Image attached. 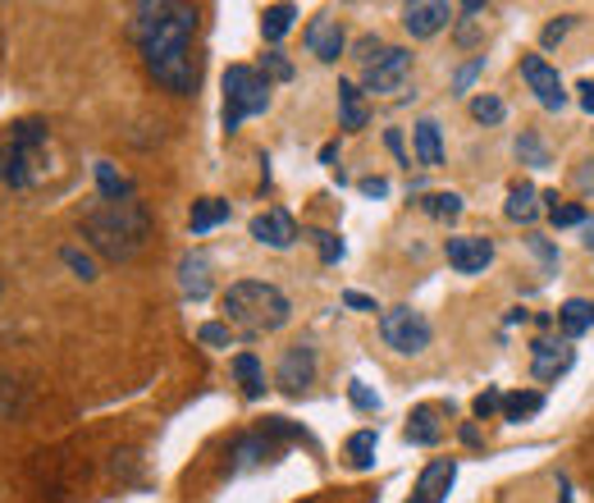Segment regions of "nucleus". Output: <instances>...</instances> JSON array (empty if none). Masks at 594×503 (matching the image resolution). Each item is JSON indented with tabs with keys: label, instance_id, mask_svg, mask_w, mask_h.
Masks as SVG:
<instances>
[{
	"label": "nucleus",
	"instance_id": "37",
	"mask_svg": "<svg viewBox=\"0 0 594 503\" xmlns=\"http://www.w3.org/2000/svg\"><path fill=\"white\" fill-rule=\"evenodd\" d=\"M352 51H357V60H361V69H366V65H376V60H380L384 42H380V37H371V33H366V37H357V46H352Z\"/></svg>",
	"mask_w": 594,
	"mask_h": 503
},
{
	"label": "nucleus",
	"instance_id": "32",
	"mask_svg": "<svg viewBox=\"0 0 594 503\" xmlns=\"http://www.w3.org/2000/svg\"><path fill=\"white\" fill-rule=\"evenodd\" d=\"M471 115H475L480 124H503V115H507V105H503L498 97H490V92H480V97L471 101Z\"/></svg>",
	"mask_w": 594,
	"mask_h": 503
},
{
	"label": "nucleus",
	"instance_id": "29",
	"mask_svg": "<svg viewBox=\"0 0 594 503\" xmlns=\"http://www.w3.org/2000/svg\"><path fill=\"white\" fill-rule=\"evenodd\" d=\"M545 206H549V220H553L558 230H572V225L581 230L585 220H590V215H585L576 202H558V192H545Z\"/></svg>",
	"mask_w": 594,
	"mask_h": 503
},
{
	"label": "nucleus",
	"instance_id": "49",
	"mask_svg": "<svg viewBox=\"0 0 594 503\" xmlns=\"http://www.w3.org/2000/svg\"><path fill=\"white\" fill-rule=\"evenodd\" d=\"M334 156H338V147H334V143H325V147H321V165H334Z\"/></svg>",
	"mask_w": 594,
	"mask_h": 503
},
{
	"label": "nucleus",
	"instance_id": "46",
	"mask_svg": "<svg viewBox=\"0 0 594 503\" xmlns=\"http://www.w3.org/2000/svg\"><path fill=\"white\" fill-rule=\"evenodd\" d=\"M576 92H581V110H585V115H594V78H585Z\"/></svg>",
	"mask_w": 594,
	"mask_h": 503
},
{
	"label": "nucleus",
	"instance_id": "2",
	"mask_svg": "<svg viewBox=\"0 0 594 503\" xmlns=\"http://www.w3.org/2000/svg\"><path fill=\"white\" fill-rule=\"evenodd\" d=\"M82 238H88L105 261H133L152 238V211L147 202H101L82 220Z\"/></svg>",
	"mask_w": 594,
	"mask_h": 503
},
{
	"label": "nucleus",
	"instance_id": "47",
	"mask_svg": "<svg viewBox=\"0 0 594 503\" xmlns=\"http://www.w3.org/2000/svg\"><path fill=\"white\" fill-rule=\"evenodd\" d=\"M384 143H389V152H393V156H399V160L407 165V156H403V137H399V133H393V128H389V133H384Z\"/></svg>",
	"mask_w": 594,
	"mask_h": 503
},
{
	"label": "nucleus",
	"instance_id": "10",
	"mask_svg": "<svg viewBox=\"0 0 594 503\" xmlns=\"http://www.w3.org/2000/svg\"><path fill=\"white\" fill-rule=\"evenodd\" d=\"M311 380H316V348L311 344H293L284 357H279V371H274V384L284 389V394H306Z\"/></svg>",
	"mask_w": 594,
	"mask_h": 503
},
{
	"label": "nucleus",
	"instance_id": "6",
	"mask_svg": "<svg viewBox=\"0 0 594 503\" xmlns=\"http://www.w3.org/2000/svg\"><path fill=\"white\" fill-rule=\"evenodd\" d=\"M380 334H384V344L393 353H403V357H416V353H426L430 339H435V329L430 321L416 312V306H389V312L380 316Z\"/></svg>",
	"mask_w": 594,
	"mask_h": 503
},
{
	"label": "nucleus",
	"instance_id": "34",
	"mask_svg": "<svg viewBox=\"0 0 594 503\" xmlns=\"http://www.w3.org/2000/svg\"><path fill=\"white\" fill-rule=\"evenodd\" d=\"M348 399L357 412H380V394L366 380H348Z\"/></svg>",
	"mask_w": 594,
	"mask_h": 503
},
{
	"label": "nucleus",
	"instance_id": "41",
	"mask_svg": "<svg viewBox=\"0 0 594 503\" xmlns=\"http://www.w3.org/2000/svg\"><path fill=\"white\" fill-rule=\"evenodd\" d=\"M526 243H530V247H535V257H540V261H545V266H549V270H558V252H553V247H549V238H540V234H530V238H526Z\"/></svg>",
	"mask_w": 594,
	"mask_h": 503
},
{
	"label": "nucleus",
	"instance_id": "26",
	"mask_svg": "<svg viewBox=\"0 0 594 503\" xmlns=\"http://www.w3.org/2000/svg\"><path fill=\"white\" fill-rule=\"evenodd\" d=\"M261 458H270V435H266V431H257V435H243V439L234 444V471H243V467H257Z\"/></svg>",
	"mask_w": 594,
	"mask_h": 503
},
{
	"label": "nucleus",
	"instance_id": "43",
	"mask_svg": "<svg viewBox=\"0 0 594 503\" xmlns=\"http://www.w3.org/2000/svg\"><path fill=\"white\" fill-rule=\"evenodd\" d=\"M344 306H352V312H380L376 298H371V293H357V289L344 293Z\"/></svg>",
	"mask_w": 594,
	"mask_h": 503
},
{
	"label": "nucleus",
	"instance_id": "8",
	"mask_svg": "<svg viewBox=\"0 0 594 503\" xmlns=\"http://www.w3.org/2000/svg\"><path fill=\"white\" fill-rule=\"evenodd\" d=\"M522 78H526V88L535 92V101H540L545 110H562V105H568L562 78H558V69L545 60V55H522Z\"/></svg>",
	"mask_w": 594,
	"mask_h": 503
},
{
	"label": "nucleus",
	"instance_id": "11",
	"mask_svg": "<svg viewBox=\"0 0 594 503\" xmlns=\"http://www.w3.org/2000/svg\"><path fill=\"white\" fill-rule=\"evenodd\" d=\"M444 257H448V266L458 270V275H480V270L494 261V243L480 238V234H458V238H448Z\"/></svg>",
	"mask_w": 594,
	"mask_h": 503
},
{
	"label": "nucleus",
	"instance_id": "48",
	"mask_svg": "<svg viewBox=\"0 0 594 503\" xmlns=\"http://www.w3.org/2000/svg\"><path fill=\"white\" fill-rule=\"evenodd\" d=\"M581 243H585V247L594 252V215H590V220H585V225H581Z\"/></svg>",
	"mask_w": 594,
	"mask_h": 503
},
{
	"label": "nucleus",
	"instance_id": "3",
	"mask_svg": "<svg viewBox=\"0 0 594 503\" xmlns=\"http://www.w3.org/2000/svg\"><path fill=\"white\" fill-rule=\"evenodd\" d=\"M51 124L46 120H14L5 133H0V183L27 192L46 183L51 175Z\"/></svg>",
	"mask_w": 594,
	"mask_h": 503
},
{
	"label": "nucleus",
	"instance_id": "40",
	"mask_svg": "<svg viewBox=\"0 0 594 503\" xmlns=\"http://www.w3.org/2000/svg\"><path fill=\"white\" fill-rule=\"evenodd\" d=\"M572 33V14H562V19H553L549 27H545V46H558L562 37Z\"/></svg>",
	"mask_w": 594,
	"mask_h": 503
},
{
	"label": "nucleus",
	"instance_id": "21",
	"mask_svg": "<svg viewBox=\"0 0 594 503\" xmlns=\"http://www.w3.org/2000/svg\"><path fill=\"white\" fill-rule=\"evenodd\" d=\"M97 188L105 202H128L133 198V179L120 170L115 160H97Z\"/></svg>",
	"mask_w": 594,
	"mask_h": 503
},
{
	"label": "nucleus",
	"instance_id": "42",
	"mask_svg": "<svg viewBox=\"0 0 594 503\" xmlns=\"http://www.w3.org/2000/svg\"><path fill=\"white\" fill-rule=\"evenodd\" d=\"M357 188L366 192V198H389V179H384V175H366Z\"/></svg>",
	"mask_w": 594,
	"mask_h": 503
},
{
	"label": "nucleus",
	"instance_id": "45",
	"mask_svg": "<svg viewBox=\"0 0 594 503\" xmlns=\"http://www.w3.org/2000/svg\"><path fill=\"white\" fill-rule=\"evenodd\" d=\"M576 188H581V192H594V156L576 170Z\"/></svg>",
	"mask_w": 594,
	"mask_h": 503
},
{
	"label": "nucleus",
	"instance_id": "12",
	"mask_svg": "<svg viewBox=\"0 0 594 503\" xmlns=\"http://www.w3.org/2000/svg\"><path fill=\"white\" fill-rule=\"evenodd\" d=\"M452 14L458 10L444 5V0H412V5H403V27L412 37H435L452 23Z\"/></svg>",
	"mask_w": 594,
	"mask_h": 503
},
{
	"label": "nucleus",
	"instance_id": "33",
	"mask_svg": "<svg viewBox=\"0 0 594 503\" xmlns=\"http://www.w3.org/2000/svg\"><path fill=\"white\" fill-rule=\"evenodd\" d=\"M197 344H206V348H229V344H234V329L220 325V321H206L202 329H197Z\"/></svg>",
	"mask_w": 594,
	"mask_h": 503
},
{
	"label": "nucleus",
	"instance_id": "13",
	"mask_svg": "<svg viewBox=\"0 0 594 503\" xmlns=\"http://www.w3.org/2000/svg\"><path fill=\"white\" fill-rule=\"evenodd\" d=\"M306 51L316 55L321 65H334L338 55H344V23L334 14H316L306 23Z\"/></svg>",
	"mask_w": 594,
	"mask_h": 503
},
{
	"label": "nucleus",
	"instance_id": "38",
	"mask_svg": "<svg viewBox=\"0 0 594 503\" xmlns=\"http://www.w3.org/2000/svg\"><path fill=\"white\" fill-rule=\"evenodd\" d=\"M471 412L480 416V422H485V416H494V412H503V394H498V389H485V394H480V399L471 403Z\"/></svg>",
	"mask_w": 594,
	"mask_h": 503
},
{
	"label": "nucleus",
	"instance_id": "30",
	"mask_svg": "<svg viewBox=\"0 0 594 503\" xmlns=\"http://www.w3.org/2000/svg\"><path fill=\"white\" fill-rule=\"evenodd\" d=\"M421 206H426L435 220H458L467 206H462V198H458V192H430V198L426 202H421Z\"/></svg>",
	"mask_w": 594,
	"mask_h": 503
},
{
	"label": "nucleus",
	"instance_id": "20",
	"mask_svg": "<svg viewBox=\"0 0 594 503\" xmlns=\"http://www.w3.org/2000/svg\"><path fill=\"white\" fill-rule=\"evenodd\" d=\"M444 407H435V403H426V407H416L412 416H407V431H403V439L407 444H439V435H444V426L435 422Z\"/></svg>",
	"mask_w": 594,
	"mask_h": 503
},
{
	"label": "nucleus",
	"instance_id": "9",
	"mask_svg": "<svg viewBox=\"0 0 594 503\" xmlns=\"http://www.w3.org/2000/svg\"><path fill=\"white\" fill-rule=\"evenodd\" d=\"M572 361H576L572 339H535L530 344V376L540 380V384L562 380V376L572 371Z\"/></svg>",
	"mask_w": 594,
	"mask_h": 503
},
{
	"label": "nucleus",
	"instance_id": "7",
	"mask_svg": "<svg viewBox=\"0 0 594 503\" xmlns=\"http://www.w3.org/2000/svg\"><path fill=\"white\" fill-rule=\"evenodd\" d=\"M412 82V51L403 46H384L376 65L361 69V88L371 97H403Z\"/></svg>",
	"mask_w": 594,
	"mask_h": 503
},
{
	"label": "nucleus",
	"instance_id": "35",
	"mask_svg": "<svg viewBox=\"0 0 594 503\" xmlns=\"http://www.w3.org/2000/svg\"><path fill=\"white\" fill-rule=\"evenodd\" d=\"M60 257H65V266H69V270H74L78 279H88V284H92V279H97V261L88 257V252H78V247H65Z\"/></svg>",
	"mask_w": 594,
	"mask_h": 503
},
{
	"label": "nucleus",
	"instance_id": "1",
	"mask_svg": "<svg viewBox=\"0 0 594 503\" xmlns=\"http://www.w3.org/2000/svg\"><path fill=\"white\" fill-rule=\"evenodd\" d=\"M133 37L143 51L147 74L160 82L165 92L175 97H192L197 82H202V65H197V5L183 0H147V5L133 10Z\"/></svg>",
	"mask_w": 594,
	"mask_h": 503
},
{
	"label": "nucleus",
	"instance_id": "5",
	"mask_svg": "<svg viewBox=\"0 0 594 503\" xmlns=\"http://www.w3.org/2000/svg\"><path fill=\"white\" fill-rule=\"evenodd\" d=\"M270 110V78L257 74L251 65H229L224 74V133H234L243 120L266 115Z\"/></svg>",
	"mask_w": 594,
	"mask_h": 503
},
{
	"label": "nucleus",
	"instance_id": "17",
	"mask_svg": "<svg viewBox=\"0 0 594 503\" xmlns=\"http://www.w3.org/2000/svg\"><path fill=\"white\" fill-rule=\"evenodd\" d=\"M558 325H562V339H581V334L594 325V302L568 298V302L558 306Z\"/></svg>",
	"mask_w": 594,
	"mask_h": 503
},
{
	"label": "nucleus",
	"instance_id": "22",
	"mask_svg": "<svg viewBox=\"0 0 594 503\" xmlns=\"http://www.w3.org/2000/svg\"><path fill=\"white\" fill-rule=\"evenodd\" d=\"M416 156L426 170H439L444 165V137H439V124L435 120H421L416 124Z\"/></svg>",
	"mask_w": 594,
	"mask_h": 503
},
{
	"label": "nucleus",
	"instance_id": "4",
	"mask_svg": "<svg viewBox=\"0 0 594 503\" xmlns=\"http://www.w3.org/2000/svg\"><path fill=\"white\" fill-rule=\"evenodd\" d=\"M293 316V306L284 298V289L266 284V279H238L224 293V325L238 329L243 339H261V334L284 329Z\"/></svg>",
	"mask_w": 594,
	"mask_h": 503
},
{
	"label": "nucleus",
	"instance_id": "31",
	"mask_svg": "<svg viewBox=\"0 0 594 503\" xmlns=\"http://www.w3.org/2000/svg\"><path fill=\"white\" fill-rule=\"evenodd\" d=\"M306 238L316 243V252H321V261H325V266H338V261H344V238H338V234H329V230H311Z\"/></svg>",
	"mask_w": 594,
	"mask_h": 503
},
{
	"label": "nucleus",
	"instance_id": "19",
	"mask_svg": "<svg viewBox=\"0 0 594 503\" xmlns=\"http://www.w3.org/2000/svg\"><path fill=\"white\" fill-rule=\"evenodd\" d=\"M503 215L517 220V225H535V215H540V192H535V183H513Z\"/></svg>",
	"mask_w": 594,
	"mask_h": 503
},
{
	"label": "nucleus",
	"instance_id": "28",
	"mask_svg": "<svg viewBox=\"0 0 594 503\" xmlns=\"http://www.w3.org/2000/svg\"><path fill=\"white\" fill-rule=\"evenodd\" d=\"M293 19H298V5H266V14H261V33H266V42H279L293 27Z\"/></svg>",
	"mask_w": 594,
	"mask_h": 503
},
{
	"label": "nucleus",
	"instance_id": "36",
	"mask_svg": "<svg viewBox=\"0 0 594 503\" xmlns=\"http://www.w3.org/2000/svg\"><path fill=\"white\" fill-rule=\"evenodd\" d=\"M517 156H526V160L535 165V170H545V165H549V156H545V147H540V137H535V133L517 137Z\"/></svg>",
	"mask_w": 594,
	"mask_h": 503
},
{
	"label": "nucleus",
	"instance_id": "25",
	"mask_svg": "<svg viewBox=\"0 0 594 503\" xmlns=\"http://www.w3.org/2000/svg\"><path fill=\"white\" fill-rule=\"evenodd\" d=\"M338 110H344V128L348 133H357V128H366V105H361V88L357 82H338Z\"/></svg>",
	"mask_w": 594,
	"mask_h": 503
},
{
	"label": "nucleus",
	"instance_id": "39",
	"mask_svg": "<svg viewBox=\"0 0 594 503\" xmlns=\"http://www.w3.org/2000/svg\"><path fill=\"white\" fill-rule=\"evenodd\" d=\"M266 74L279 78V82H289V78H293V65L284 60V51H270V55H266Z\"/></svg>",
	"mask_w": 594,
	"mask_h": 503
},
{
	"label": "nucleus",
	"instance_id": "24",
	"mask_svg": "<svg viewBox=\"0 0 594 503\" xmlns=\"http://www.w3.org/2000/svg\"><path fill=\"white\" fill-rule=\"evenodd\" d=\"M234 376H238V384H243L247 399H261V394H266V371H261L257 353H238V357H234Z\"/></svg>",
	"mask_w": 594,
	"mask_h": 503
},
{
	"label": "nucleus",
	"instance_id": "23",
	"mask_svg": "<svg viewBox=\"0 0 594 503\" xmlns=\"http://www.w3.org/2000/svg\"><path fill=\"white\" fill-rule=\"evenodd\" d=\"M224 220H229V202H220V198H202V202H192L188 225H192V234H211L215 225H224Z\"/></svg>",
	"mask_w": 594,
	"mask_h": 503
},
{
	"label": "nucleus",
	"instance_id": "15",
	"mask_svg": "<svg viewBox=\"0 0 594 503\" xmlns=\"http://www.w3.org/2000/svg\"><path fill=\"white\" fill-rule=\"evenodd\" d=\"M251 238L274 247V252H284V247L298 243V225H293V215L284 206H270V211H261L257 220H251Z\"/></svg>",
	"mask_w": 594,
	"mask_h": 503
},
{
	"label": "nucleus",
	"instance_id": "18",
	"mask_svg": "<svg viewBox=\"0 0 594 503\" xmlns=\"http://www.w3.org/2000/svg\"><path fill=\"white\" fill-rule=\"evenodd\" d=\"M535 412H545V394H540V389H517V394H503V422L507 426L530 422Z\"/></svg>",
	"mask_w": 594,
	"mask_h": 503
},
{
	"label": "nucleus",
	"instance_id": "44",
	"mask_svg": "<svg viewBox=\"0 0 594 503\" xmlns=\"http://www.w3.org/2000/svg\"><path fill=\"white\" fill-rule=\"evenodd\" d=\"M480 69H485V55H475V60H471V65L458 74V88H462V92H467L471 82H475V74H480Z\"/></svg>",
	"mask_w": 594,
	"mask_h": 503
},
{
	"label": "nucleus",
	"instance_id": "16",
	"mask_svg": "<svg viewBox=\"0 0 594 503\" xmlns=\"http://www.w3.org/2000/svg\"><path fill=\"white\" fill-rule=\"evenodd\" d=\"M179 289H183L188 302L211 298V261L202 257V252H188V257L179 261Z\"/></svg>",
	"mask_w": 594,
	"mask_h": 503
},
{
	"label": "nucleus",
	"instance_id": "14",
	"mask_svg": "<svg viewBox=\"0 0 594 503\" xmlns=\"http://www.w3.org/2000/svg\"><path fill=\"white\" fill-rule=\"evenodd\" d=\"M452 481H458V458H435L426 471H421V481H416L407 503H444L452 494Z\"/></svg>",
	"mask_w": 594,
	"mask_h": 503
},
{
	"label": "nucleus",
	"instance_id": "27",
	"mask_svg": "<svg viewBox=\"0 0 594 503\" xmlns=\"http://www.w3.org/2000/svg\"><path fill=\"white\" fill-rule=\"evenodd\" d=\"M376 449H380V431H357L348 439V458L357 471H371L376 467Z\"/></svg>",
	"mask_w": 594,
	"mask_h": 503
}]
</instances>
